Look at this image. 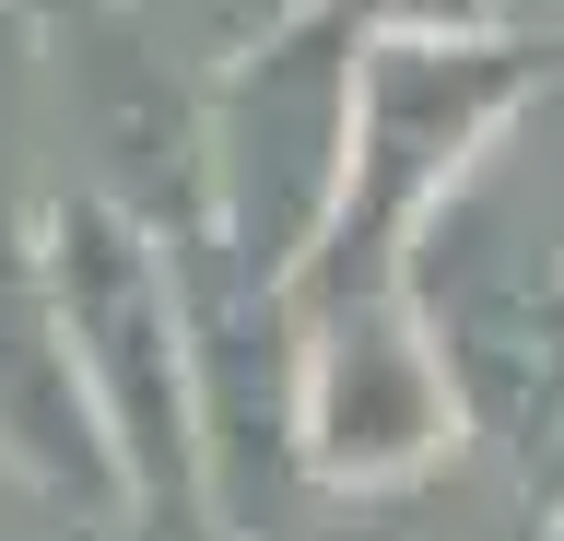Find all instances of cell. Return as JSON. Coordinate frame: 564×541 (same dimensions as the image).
Here are the masks:
<instances>
[{
	"instance_id": "obj_1",
	"label": "cell",
	"mask_w": 564,
	"mask_h": 541,
	"mask_svg": "<svg viewBox=\"0 0 564 541\" xmlns=\"http://www.w3.org/2000/svg\"><path fill=\"white\" fill-rule=\"evenodd\" d=\"M352 130H365V24L341 0H294L236 59H212L200 236L259 283H294L352 201Z\"/></svg>"
},
{
	"instance_id": "obj_2",
	"label": "cell",
	"mask_w": 564,
	"mask_h": 541,
	"mask_svg": "<svg viewBox=\"0 0 564 541\" xmlns=\"http://www.w3.org/2000/svg\"><path fill=\"white\" fill-rule=\"evenodd\" d=\"M412 306L447 365L458 447L529 518H564V259L518 224L494 165L412 236Z\"/></svg>"
},
{
	"instance_id": "obj_3",
	"label": "cell",
	"mask_w": 564,
	"mask_h": 541,
	"mask_svg": "<svg viewBox=\"0 0 564 541\" xmlns=\"http://www.w3.org/2000/svg\"><path fill=\"white\" fill-rule=\"evenodd\" d=\"M35 248H47V294L70 318L83 389L106 412V447L130 470V506L176 518V530H212L200 518V354H188L176 236L141 224L130 201H106V188H59L35 213Z\"/></svg>"
},
{
	"instance_id": "obj_4",
	"label": "cell",
	"mask_w": 564,
	"mask_h": 541,
	"mask_svg": "<svg viewBox=\"0 0 564 541\" xmlns=\"http://www.w3.org/2000/svg\"><path fill=\"white\" fill-rule=\"evenodd\" d=\"M541 95V59L494 24H388L365 36V130H352V201L329 248L294 283H412V236L494 165Z\"/></svg>"
},
{
	"instance_id": "obj_5",
	"label": "cell",
	"mask_w": 564,
	"mask_h": 541,
	"mask_svg": "<svg viewBox=\"0 0 564 541\" xmlns=\"http://www.w3.org/2000/svg\"><path fill=\"white\" fill-rule=\"evenodd\" d=\"M294 294V447L329 495H388L447 470L458 400L423 342L412 283H282Z\"/></svg>"
},
{
	"instance_id": "obj_6",
	"label": "cell",
	"mask_w": 564,
	"mask_h": 541,
	"mask_svg": "<svg viewBox=\"0 0 564 541\" xmlns=\"http://www.w3.org/2000/svg\"><path fill=\"white\" fill-rule=\"evenodd\" d=\"M0 459L47 483L59 518H83V530H141L130 470L106 447V412L83 389V354H70V318L47 294V248L24 213H0Z\"/></svg>"
},
{
	"instance_id": "obj_7",
	"label": "cell",
	"mask_w": 564,
	"mask_h": 541,
	"mask_svg": "<svg viewBox=\"0 0 564 541\" xmlns=\"http://www.w3.org/2000/svg\"><path fill=\"white\" fill-rule=\"evenodd\" d=\"M329 541H494V530H447L435 518V470H423V483H388V495H341Z\"/></svg>"
},
{
	"instance_id": "obj_8",
	"label": "cell",
	"mask_w": 564,
	"mask_h": 541,
	"mask_svg": "<svg viewBox=\"0 0 564 541\" xmlns=\"http://www.w3.org/2000/svg\"><path fill=\"white\" fill-rule=\"evenodd\" d=\"M70 518H59V495L47 483H24V470L0 459V541H59Z\"/></svg>"
},
{
	"instance_id": "obj_9",
	"label": "cell",
	"mask_w": 564,
	"mask_h": 541,
	"mask_svg": "<svg viewBox=\"0 0 564 541\" xmlns=\"http://www.w3.org/2000/svg\"><path fill=\"white\" fill-rule=\"evenodd\" d=\"M541 541H564V518H553V530H541Z\"/></svg>"
}]
</instances>
